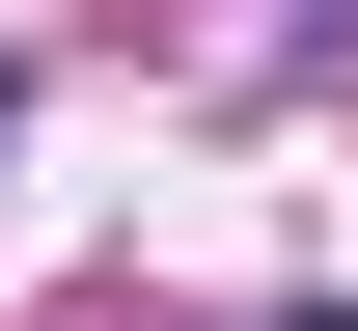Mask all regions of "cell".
<instances>
[{
  "label": "cell",
  "instance_id": "cell-1",
  "mask_svg": "<svg viewBox=\"0 0 358 331\" xmlns=\"http://www.w3.org/2000/svg\"><path fill=\"white\" fill-rule=\"evenodd\" d=\"M275 331H358V304H275Z\"/></svg>",
  "mask_w": 358,
  "mask_h": 331
}]
</instances>
